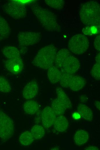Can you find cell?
Listing matches in <instances>:
<instances>
[{
    "instance_id": "6da1fadb",
    "label": "cell",
    "mask_w": 100,
    "mask_h": 150,
    "mask_svg": "<svg viewBox=\"0 0 100 150\" xmlns=\"http://www.w3.org/2000/svg\"><path fill=\"white\" fill-rule=\"evenodd\" d=\"M31 8L38 22L44 28L49 31H60L61 27L54 13L37 5H32Z\"/></svg>"
},
{
    "instance_id": "7a4b0ae2",
    "label": "cell",
    "mask_w": 100,
    "mask_h": 150,
    "mask_svg": "<svg viewBox=\"0 0 100 150\" xmlns=\"http://www.w3.org/2000/svg\"><path fill=\"white\" fill-rule=\"evenodd\" d=\"M79 16L81 21L84 25L100 27L99 4L94 1L84 3L80 8Z\"/></svg>"
},
{
    "instance_id": "3957f363",
    "label": "cell",
    "mask_w": 100,
    "mask_h": 150,
    "mask_svg": "<svg viewBox=\"0 0 100 150\" xmlns=\"http://www.w3.org/2000/svg\"><path fill=\"white\" fill-rule=\"evenodd\" d=\"M57 52L55 46L49 45L45 46L39 50L32 63L38 68L48 69L53 65Z\"/></svg>"
},
{
    "instance_id": "277c9868",
    "label": "cell",
    "mask_w": 100,
    "mask_h": 150,
    "mask_svg": "<svg viewBox=\"0 0 100 150\" xmlns=\"http://www.w3.org/2000/svg\"><path fill=\"white\" fill-rule=\"evenodd\" d=\"M3 9L6 14L15 19L24 18L27 14L25 4L15 0L10 1L5 3Z\"/></svg>"
},
{
    "instance_id": "5b68a950",
    "label": "cell",
    "mask_w": 100,
    "mask_h": 150,
    "mask_svg": "<svg viewBox=\"0 0 100 150\" xmlns=\"http://www.w3.org/2000/svg\"><path fill=\"white\" fill-rule=\"evenodd\" d=\"M68 46L69 50L75 54L82 55L88 49L89 40L86 36L83 34H77L70 39Z\"/></svg>"
},
{
    "instance_id": "8992f818",
    "label": "cell",
    "mask_w": 100,
    "mask_h": 150,
    "mask_svg": "<svg viewBox=\"0 0 100 150\" xmlns=\"http://www.w3.org/2000/svg\"><path fill=\"white\" fill-rule=\"evenodd\" d=\"M14 127L13 121L7 114L0 111V138L6 140L13 135Z\"/></svg>"
},
{
    "instance_id": "52a82bcc",
    "label": "cell",
    "mask_w": 100,
    "mask_h": 150,
    "mask_svg": "<svg viewBox=\"0 0 100 150\" xmlns=\"http://www.w3.org/2000/svg\"><path fill=\"white\" fill-rule=\"evenodd\" d=\"M20 45L22 46L33 45L41 40V34L39 32L24 31L19 32L17 35Z\"/></svg>"
},
{
    "instance_id": "ba28073f",
    "label": "cell",
    "mask_w": 100,
    "mask_h": 150,
    "mask_svg": "<svg viewBox=\"0 0 100 150\" xmlns=\"http://www.w3.org/2000/svg\"><path fill=\"white\" fill-rule=\"evenodd\" d=\"M80 67V63L78 59L71 54L64 60L61 70L73 74L78 71Z\"/></svg>"
},
{
    "instance_id": "9c48e42d",
    "label": "cell",
    "mask_w": 100,
    "mask_h": 150,
    "mask_svg": "<svg viewBox=\"0 0 100 150\" xmlns=\"http://www.w3.org/2000/svg\"><path fill=\"white\" fill-rule=\"evenodd\" d=\"M6 69L14 75L21 73L24 67L23 61L20 58L8 59L5 62Z\"/></svg>"
},
{
    "instance_id": "30bf717a",
    "label": "cell",
    "mask_w": 100,
    "mask_h": 150,
    "mask_svg": "<svg viewBox=\"0 0 100 150\" xmlns=\"http://www.w3.org/2000/svg\"><path fill=\"white\" fill-rule=\"evenodd\" d=\"M56 115L50 106H47L43 110L41 114L42 125L45 128L51 127L56 117Z\"/></svg>"
},
{
    "instance_id": "8fae6325",
    "label": "cell",
    "mask_w": 100,
    "mask_h": 150,
    "mask_svg": "<svg viewBox=\"0 0 100 150\" xmlns=\"http://www.w3.org/2000/svg\"><path fill=\"white\" fill-rule=\"evenodd\" d=\"M39 86L36 81L32 80L28 82L24 87L22 95L23 97L30 100L35 97L38 93Z\"/></svg>"
},
{
    "instance_id": "7c38bea8",
    "label": "cell",
    "mask_w": 100,
    "mask_h": 150,
    "mask_svg": "<svg viewBox=\"0 0 100 150\" xmlns=\"http://www.w3.org/2000/svg\"><path fill=\"white\" fill-rule=\"evenodd\" d=\"M86 83V80L82 77L73 75L70 80L69 88L73 91H79L84 87Z\"/></svg>"
},
{
    "instance_id": "4fadbf2b",
    "label": "cell",
    "mask_w": 100,
    "mask_h": 150,
    "mask_svg": "<svg viewBox=\"0 0 100 150\" xmlns=\"http://www.w3.org/2000/svg\"><path fill=\"white\" fill-rule=\"evenodd\" d=\"M55 129L59 132H63L68 128L69 123L67 118L63 115L59 116L56 117L53 123Z\"/></svg>"
},
{
    "instance_id": "5bb4252c",
    "label": "cell",
    "mask_w": 100,
    "mask_h": 150,
    "mask_svg": "<svg viewBox=\"0 0 100 150\" xmlns=\"http://www.w3.org/2000/svg\"><path fill=\"white\" fill-rule=\"evenodd\" d=\"M61 75V70L55 66L53 65L48 69V78L52 84H54L59 82Z\"/></svg>"
},
{
    "instance_id": "9a60e30c",
    "label": "cell",
    "mask_w": 100,
    "mask_h": 150,
    "mask_svg": "<svg viewBox=\"0 0 100 150\" xmlns=\"http://www.w3.org/2000/svg\"><path fill=\"white\" fill-rule=\"evenodd\" d=\"M71 54L69 50L66 48H62L57 52L55 57L54 64L58 68L61 69L64 60Z\"/></svg>"
},
{
    "instance_id": "2e32d148",
    "label": "cell",
    "mask_w": 100,
    "mask_h": 150,
    "mask_svg": "<svg viewBox=\"0 0 100 150\" xmlns=\"http://www.w3.org/2000/svg\"><path fill=\"white\" fill-rule=\"evenodd\" d=\"M2 52L4 55L8 59L21 58L19 50L14 46H5L3 48Z\"/></svg>"
},
{
    "instance_id": "e0dca14e",
    "label": "cell",
    "mask_w": 100,
    "mask_h": 150,
    "mask_svg": "<svg viewBox=\"0 0 100 150\" xmlns=\"http://www.w3.org/2000/svg\"><path fill=\"white\" fill-rule=\"evenodd\" d=\"M23 109L27 114L32 115L38 112L39 109V106L36 102L32 100H28L24 102Z\"/></svg>"
},
{
    "instance_id": "ac0fdd59",
    "label": "cell",
    "mask_w": 100,
    "mask_h": 150,
    "mask_svg": "<svg viewBox=\"0 0 100 150\" xmlns=\"http://www.w3.org/2000/svg\"><path fill=\"white\" fill-rule=\"evenodd\" d=\"M89 139L88 132L83 130L77 131L74 134V140L75 144L80 146L85 143Z\"/></svg>"
},
{
    "instance_id": "d6986e66",
    "label": "cell",
    "mask_w": 100,
    "mask_h": 150,
    "mask_svg": "<svg viewBox=\"0 0 100 150\" xmlns=\"http://www.w3.org/2000/svg\"><path fill=\"white\" fill-rule=\"evenodd\" d=\"M78 111L81 116L84 119L91 121L93 118V113L91 109L88 106L82 104H80L78 107Z\"/></svg>"
},
{
    "instance_id": "ffe728a7",
    "label": "cell",
    "mask_w": 100,
    "mask_h": 150,
    "mask_svg": "<svg viewBox=\"0 0 100 150\" xmlns=\"http://www.w3.org/2000/svg\"><path fill=\"white\" fill-rule=\"evenodd\" d=\"M57 98L64 105L66 109L72 107L71 101L69 97L61 88H57L56 89Z\"/></svg>"
},
{
    "instance_id": "44dd1931",
    "label": "cell",
    "mask_w": 100,
    "mask_h": 150,
    "mask_svg": "<svg viewBox=\"0 0 100 150\" xmlns=\"http://www.w3.org/2000/svg\"><path fill=\"white\" fill-rule=\"evenodd\" d=\"M11 33V29L6 20L0 15V36L7 38Z\"/></svg>"
},
{
    "instance_id": "7402d4cb",
    "label": "cell",
    "mask_w": 100,
    "mask_h": 150,
    "mask_svg": "<svg viewBox=\"0 0 100 150\" xmlns=\"http://www.w3.org/2000/svg\"><path fill=\"white\" fill-rule=\"evenodd\" d=\"M51 107L56 115L57 116L62 115L66 109L64 105L57 98L53 101Z\"/></svg>"
},
{
    "instance_id": "603a6c76",
    "label": "cell",
    "mask_w": 100,
    "mask_h": 150,
    "mask_svg": "<svg viewBox=\"0 0 100 150\" xmlns=\"http://www.w3.org/2000/svg\"><path fill=\"white\" fill-rule=\"evenodd\" d=\"M34 140L31 132L26 131L22 133L19 138V141L20 143L24 146L29 145L32 144Z\"/></svg>"
},
{
    "instance_id": "cb8c5ba5",
    "label": "cell",
    "mask_w": 100,
    "mask_h": 150,
    "mask_svg": "<svg viewBox=\"0 0 100 150\" xmlns=\"http://www.w3.org/2000/svg\"><path fill=\"white\" fill-rule=\"evenodd\" d=\"M100 53L97 55L95 58L96 63L91 71V74L95 80L100 79Z\"/></svg>"
},
{
    "instance_id": "d4e9b609",
    "label": "cell",
    "mask_w": 100,
    "mask_h": 150,
    "mask_svg": "<svg viewBox=\"0 0 100 150\" xmlns=\"http://www.w3.org/2000/svg\"><path fill=\"white\" fill-rule=\"evenodd\" d=\"M31 132L36 139H40L42 138L45 134L44 127L39 125H34L32 127Z\"/></svg>"
},
{
    "instance_id": "484cf974",
    "label": "cell",
    "mask_w": 100,
    "mask_h": 150,
    "mask_svg": "<svg viewBox=\"0 0 100 150\" xmlns=\"http://www.w3.org/2000/svg\"><path fill=\"white\" fill-rule=\"evenodd\" d=\"M61 75L60 80L61 85L63 88H69L70 80L73 74L67 73L62 70H61Z\"/></svg>"
},
{
    "instance_id": "4316f807",
    "label": "cell",
    "mask_w": 100,
    "mask_h": 150,
    "mask_svg": "<svg viewBox=\"0 0 100 150\" xmlns=\"http://www.w3.org/2000/svg\"><path fill=\"white\" fill-rule=\"evenodd\" d=\"M11 90V87L8 81L4 77L0 76V91L7 93Z\"/></svg>"
},
{
    "instance_id": "83f0119b",
    "label": "cell",
    "mask_w": 100,
    "mask_h": 150,
    "mask_svg": "<svg viewBox=\"0 0 100 150\" xmlns=\"http://www.w3.org/2000/svg\"><path fill=\"white\" fill-rule=\"evenodd\" d=\"M45 2L50 7L57 10L63 8L65 3L62 0H46Z\"/></svg>"
},
{
    "instance_id": "f1b7e54d",
    "label": "cell",
    "mask_w": 100,
    "mask_h": 150,
    "mask_svg": "<svg viewBox=\"0 0 100 150\" xmlns=\"http://www.w3.org/2000/svg\"><path fill=\"white\" fill-rule=\"evenodd\" d=\"M100 27L95 26H89L83 28L82 32L87 35H92L97 34L99 31Z\"/></svg>"
},
{
    "instance_id": "f546056e",
    "label": "cell",
    "mask_w": 100,
    "mask_h": 150,
    "mask_svg": "<svg viewBox=\"0 0 100 150\" xmlns=\"http://www.w3.org/2000/svg\"><path fill=\"white\" fill-rule=\"evenodd\" d=\"M100 35L96 37L94 40V45L95 49L98 51H100Z\"/></svg>"
},
{
    "instance_id": "4dcf8cb0",
    "label": "cell",
    "mask_w": 100,
    "mask_h": 150,
    "mask_svg": "<svg viewBox=\"0 0 100 150\" xmlns=\"http://www.w3.org/2000/svg\"><path fill=\"white\" fill-rule=\"evenodd\" d=\"M72 116L74 119H78L80 118L81 115L78 112H74L73 113Z\"/></svg>"
},
{
    "instance_id": "1f68e13d",
    "label": "cell",
    "mask_w": 100,
    "mask_h": 150,
    "mask_svg": "<svg viewBox=\"0 0 100 150\" xmlns=\"http://www.w3.org/2000/svg\"><path fill=\"white\" fill-rule=\"evenodd\" d=\"M85 150H99V149L96 146H89L88 147H86L85 148Z\"/></svg>"
},
{
    "instance_id": "d6a6232c",
    "label": "cell",
    "mask_w": 100,
    "mask_h": 150,
    "mask_svg": "<svg viewBox=\"0 0 100 150\" xmlns=\"http://www.w3.org/2000/svg\"><path fill=\"white\" fill-rule=\"evenodd\" d=\"M95 105L96 107L99 110H100V102L99 101H96L95 102Z\"/></svg>"
}]
</instances>
